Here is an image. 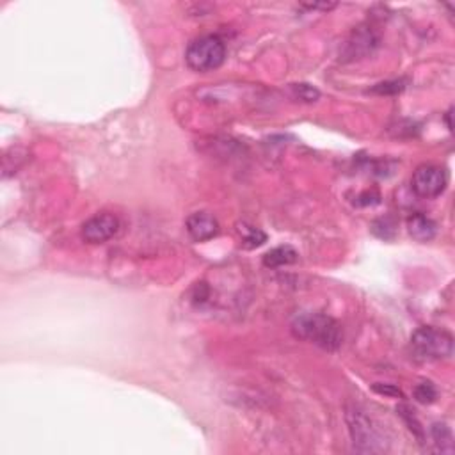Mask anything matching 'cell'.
I'll list each match as a JSON object with an SVG mask.
<instances>
[{"label":"cell","mask_w":455,"mask_h":455,"mask_svg":"<svg viewBox=\"0 0 455 455\" xmlns=\"http://www.w3.org/2000/svg\"><path fill=\"white\" fill-rule=\"evenodd\" d=\"M374 228H382V231H379L377 237L384 238V241H389V238H393V235H395V222L389 217L377 219V221L372 224V230H374Z\"/></svg>","instance_id":"obj_17"},{"label":"cell","mask_w":455,"mask_h":455,"mask_svg":"<svg viewBox=\"0 0 455 455\" xmlns=\"http://www.w3.org/2000/svg\"><path fill=\"white\" fill-rule=\"evenodd\" d=\"M407 231L415 241L429 242L436 237V222L423 214H415L407 219Z\"/></svg>","instance_id":"obj_9"},{"label":"cell","mask_w":455,"mask_h":455,"mask_svg":"<svg viewBox=\"0 0 455 455\" xmlns=\"http://www.w3.org/2000/svg\"><path fill=\"white\" fill-rule=\"evenodd\" d=\"M226 59V44L215 34L201 36L189 44L186 52L187 66L198 73H208L222 66Z\"/></svg>","instance_id":"obj_3"},{"label":"cell","mask_w":455,"mask_h":455,"mask_svg":"<svg viewBox=\"0 0 455 455\" xmlns=\"http://www.w3.org/2000/svg\"><path fill=\"white\" fill-rule=\"evenodd\" d=\"M308 9H322V11H329V9L334 8V4H308L304 6Z\"/></svg>","instance_id":"obj_19"},{"label":"cell","mask_w":455,"mask_h":455,"mask_svg":"<svg viewBox=\"0 0 455 455\" xmlns=\"http://www.w3.org/2000/svg\"><path fill=\"white\" fill-rule=\"evenodd\" d=\"M447 186L448 176L443 167L439 166L425 164L413 173L411 189L416 196L423 198V200H432V198L441 196Z\"/></svg>","instance_id":"obj_5"},{"label":"cell","mask_w":455,"mask_h":455,"mask_svg":"<svg viewBox=\"0 0 455 455\" xmlns=\"http://www.w3.org/2000/svg\"><path fill=\"white\" fill-rule=\"evenodd\" d=\"M293 336L310 341L324 351L334 352L341 347L344 331L333 317L324 313H301L292 322Z\"/></svg>","instance_id":"obj_1"},{"label":"cell","mask_w":455,"mask_h":455,"mask_svg":"<svg viewBox=\"0 0 455 455\" xmlns=\"http://www.w3.org/2000/svg\"><path fill=\"white\" fill-rule=\"evenodd\" d=\"M345 420H347L348 432H351L354 450L361 454H379L388 450V439L381 425L375 423L365 409L356 404L345 406Z\"/></svg>","instance_id":"obj_2"},{"label":"cell","mask_w":455,"mask_h":455,"mask_svg":"<svg viewBox=\"0 0 455 455\" xmlns=\"http://www.w3.org/2000/svg\"><path fill=\"white\" fill-rule=\"evenodd\" d=\"M187 233L193 238L194 242H207L212 241L214 237H217L221 231L219 221L208 212H194L187 217L186 222Z\"/></svg>","instance_id":"obj_8"},{"label":"cell","mask_w":455,"mask_h":455,"mask_svg":"<svg viewBox=\"0 0 455 455\" xmlns=\"http://www.w3.org/2000/svg\"><path fill=\"white\" fill-rule=\"evenodd\" d=\"M415 399L420 404H432L437 399V389L432 382H420L415 388Z\"/></svg>","instance_id":"obj_15"},{"label":"cell","mask_w":455,"mask_h":455,"mask_svg":"<svg viewBox=\"0 0 455 455\" xmlns=\"http://www.w3.org/2000/svg\"><path fill=\"white\" fill-rule=\"evenodd\" d=\"M407 80L404 78H396V80H386L381 82V84L374 85L372 87V93L375 95H399L402 93L404 89H406Z\"/></svg>","instance_id":"obj_14"},{"label":"cell","mask_w":455,"mask_h":455,"mask_svg":"<svg viewBox=\"0 0 455 455\" xmlns=\"http://www.w3.org/2000/svg\"><path fill=\"white\" fill-rule=\"evenodd\" d=\"M396 413H399V415L402 416V420L406 422L407 429H409L413 434H415L416 439H418L420 443H423V441H425V432H423V427H422V423H420V420L416 418L415 411H411V409H409V407H407L406 404H402V406L396 407Z\"/></svg>","instance_id":"obj_13"},{"label":"cell","mask_w":455,"mask_h":455,"mask_svg":"<svg viewBox=\"0 0 455 455\" xmlns=\"http://www.w3.org/2000/svg\"><path fill=\"white\" fill-rule=\"evenodd\" d=\"M292 89L296 97L303 102H317L318 97H320L318 89H315L310 84H293Z\"/></svg>","instance_id":"obj_16"},{"label":"cell","mask_w":455,"mask_h":455,"mask_svg":"<svg viewBox=\"0 0 455 455\" xmlns=\"http://www.w3.org/2000/svg\"><path fill=\"white\" fill-rule=\"evenodd\" d=\"M411 351L422 361L448 359L454 352V336L448 331L437 327H420L411 336Z\"/></svg>","instance_id":"obj_4"},{"label":"cell","mask_w":455,"mask_h":455,"mask_svg":"<svg viewBox=\"0 0 455 455\" xmlns=\"http://www.w3.org/2000/svg\"><path fill=\"white\" fill-rule=\"evenodd\" d=\"M379 47V34L375 32L374 27L359 25L351 34V37L345 43L344 57L348 61L363 59V57L374 54V50Z\"/></svg>","instance_id":"obj_7"},{"label":"cell","mask_w":455,"mask_h":455,"mask_svg":"<svg viewBox=\"0 0 455 455\" xmlns=\"http://www.w3.org/2000/svg\"><path fill=\"white\" fill-rule=\"evenodd\" d=\"M119 230V219L114 214L102 212L82 224L80 235L87 244H104L111 241Z\"/></svg>","instance_id":"obj_6"},{"label":"cell","mask_w":455,"mask_h":455,"mask_svg":"<svg viewBox=\"0 0 455 455\" xmlns=\"http://www.w3.org/2000/svg\"><path fill=\"white\" fill-rule=\"evenodd\" d=\"M299 258V253L292 245H278L263 255V265L267 269H279V267L292 265Z\"/></svg>","instance_id":"obj_10"},{"label":"cell","mask_w":455,"mask_h":455,"mask_svg":"<svg viewBox=\"0 0 455 455\" xmlns=\"http://www.w3.org/2000/svg\"><path fill=\"white\" fill-rule=\"evenodd\" d=\"M372 389H374L375 393H379V395H386V396H402V392H400L396 386L393 384H374L372 386Z\"/></svg>","instance_id":"obj_18"},{"label":"cell","mask_w":455,"mask_h":455,"mask_svg":"<svg viewBox=\"0 0 455 455\" xmlns=\"http://www.w3.org/2000/svg\"><path fill=\"white\" fill-rule=\"evenodd\" d=\"M238 233H241L242 245L248 249L260 248V245L267 242V235L260 228H255V226L242 224V228H238Z\"/></svg>","instance_id":"obj_12"},{"label":"cell","mask_w":455,"mask_h":455,"mask_svg":"<svg viewBox=\"0 0 455 455\" xmlns=\"http://www.w3.org/2000/svg\"><path fill=\"white\" fill-rule=\"evenodd\" d=\"M430 432H432V439H434V444H436L437 451H443V454H451V451H454L451 432L444 423H434Z\"/></svg>","instance_id":"obj_11"}]
</instances>
